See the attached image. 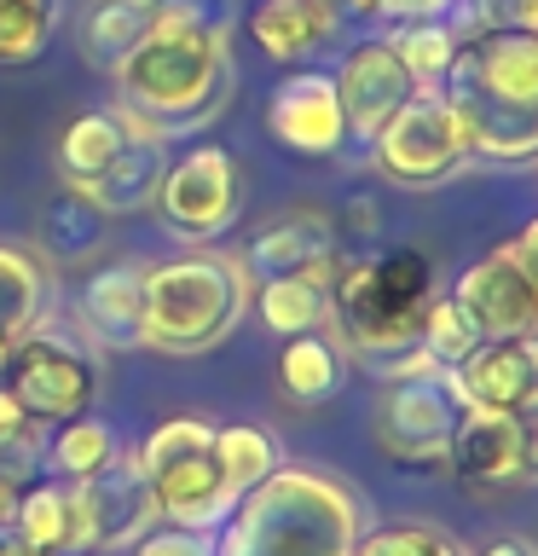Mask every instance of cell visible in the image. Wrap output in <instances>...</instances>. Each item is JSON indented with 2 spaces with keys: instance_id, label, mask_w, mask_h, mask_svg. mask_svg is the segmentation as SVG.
I'll list each match as a JSON object with an SVG mask.
<instances>
[{
  "instance_id": "1",
  "label": "cell",
  "mask_w": 538,
  "mask_h": 556,
  "mask_svg": "<svg viewBox=\"0 0 538 556\" xmlns=\"http://www.w3.org/2000/svg\"><path fill=\"white\" fill-rule=\"evenodd\" d=\"M111 76L121 93L116 116L133 134H156V139L197 134L232 99V35L191 24V17H168L156 7L151 35Z\"/></svg>"
},
{
  "instance_id": "2",
  "label": "cell",
  "mask_w": 538,
  "mask_h": 556,
  "mask_svg": "<svg viewBox=\"0 0 538 556\" xmlns=\"http://www.w3.org/2000/svg\"><path fill=\"white\" fill-rule=\"evenodd\" d=\"M486 163L538 156V29H463L434 87Z\"/></svg>"
},
{
  "instance_id": "3",
  "label": "cell",
  "mask_w": 538,
  "mask_h": 556,
  "mask_svg": "<svg viewBox=\"0 0 538 556\" xmlns=\"http://www.w3.org/2000/svg\"><path fill=\"white\" fill-rule=\"evenodd\" d=\"M359 493L324 469L278 464L215 533V556H354Z\"/></svg>"
},
{
  "instance_id": "4",
  "label": "cell",
  "mask_w": 538,
  "mask_h": 556,
  "mask_svg": "<svg viewBox=\"0 0 538 556\" xmlns=\"http://www.w3.org/2000/svg\"><path fill=\"white\" fill-rule=\"evenodd\" d=\"M434 261L411 243L399 250L342 255L330 278V325L354 348L359 365H394L399 354L423 348V313L434 302Z\"/></svg>"
},
{
  "instance_id": "5",
  "label": "cell",
  "mask_w": 538,
  "mask_h": 556,
  "mask_svg": "<svg viewBox=\"0 0 538 556\" xmlns=\"http://www.w3.org/2000/svg\"><path fill=\"white\" fill-rule=\"evenodd\" d=\"M255 278L243 255L191 250L145 267V348L163 354H203L232 337V325L249 313Z\"/></svg>"
},
{
  "instance_id": "6",
  "label": "cell",
  "mask_w": 538,
  "mask_h": 556,
  "mask_svg": "<svg viewBox=\"0 0 538 556\" xmlns=\"http://www.w3.org/2000/svg\"><path fill=\"white\" fill-rule=\"evenodd\" d=\"M133 464L156 498V516L174 521V528H220L232 516L238 493H232L226 464L215 452V424H203V417H168V424H156Z\"/></svg>"
},
{
  "instance_id": "7",
  "label": "cell",
  "mask_w": 538,
  "mask_h": 556,
  "mask_svg": "<svg viewBox=\"0 0 538 556\" xmlns=\"http://www.w3.org/2000/svg\"><path fill=\"white\" fill-rule=\"evenodd\" d=\"M0 382L12 389V400L24 406V417L35 429L87 417V412H93V400H99V365H93V354H87L81 342H69L64 330H47L41 319L12 342Z\"/></svg>"
},
{
  "instance_id": "8",
  "label": "cell",
  "mask_w": 538,
  "mask_h": 556,
  "mask_svg": "<svg viewBox=\"0 0 538 556\" xmlns=\"http://www.w3.org/2000/svg\"><path fill=\"white\" fill-rule=\"evenodd\" d=\"M371 163L388 186L428 191V186H446L451 174H463L469 139L458 128V116H451V104L434 87H423L382 122V134L371 139Z\"/></svg>"
},
{
  "instance_id": "9",
  "label": "cell",
  "mask_w": 538,
  "mask_h": 556,
  "mask_svg": "<svg viewBox=\"0 0 538 556\" xmlns=\"http://www.w3.org/2000/svg\"><path fill=\"white\" fill-rule=\"evenodd\" d=\"M458 417H463V406L451 394L446 371L440 377H406V382H382V400L371 412V434L399 464H446Z\"/></svg>"
},
{
  "instance_id": "10",
  "label": "cell",
  "mask_w": 538,
  "mask_h": 556,
  "mask_svg": "<svg viewBox=\"0 0 538 556\" xmlns=\"http://www.w3.org/2000/svg\"><path fill=\"white\" fill-rule=\"evenodd\" d=\"M156 208L180 238H220L232 232L243 215V168L232 151L197 146L185 156H174L156 191Z\"/></svg>"
},
{
  "instance_id": "11",
  "label": "cell",
  "mask_w": 538,
  "mask_h": 556,
  "mask_svg": "<svg viewBox=\"0 0 538 556\" xmlns=\"http://www.w3.org/2000/svg\"><path fill=\"white\" fill-rule=\"evenodd\" d=\"M463 412L521 417L538 406V337H481L446 371Z\"/></svg>"
},
{
  "instance_id": "12",
  "label": "cell",
  "mask_w": 538,
  "mask_h": 556,
  "mask_svg": "<svg viewBox=\"0 0 538 556\" xmlns=\"http://www.w3.org/2000/svg\"><path fill=\"white\" fill-rule=\"evenodd\" d=\"M76 504H81V551H133L156 521V498L133 458H116L99 476L76 481Z\"/></svg>"
},
{
  "instance_id": "13",
  "label": "cell",
  "mask_w": 538,
  "mask_h": 556,
  "mask_svg": "<svg viewBox=\"0 0 538 556\" xmlns=\"http://www.w3.org/2000/svg\"><path fill=\"white\" fill-rule=\"evenodd\" d=\"M336 261H342L336 215H324V208H312V203L267 220L249 238V250H243L249 278H312V285H330V278H336Z\"/></svg>"
},
{
  "instance_id": "14",
  "label": "cell",
  "mask_w": 538,
  "mask_h": 556,
  "mask_svg": "<svg viewBox=\"0 0 538 556\" xmlns=\"http://www.w3.org/2000/svg\"><path fill=\"white\" fill-rule=\"evenodd\" d=\"M330 81H336V99H342V116H347V139H376L382 122H388L399 104L411 93H423L388 41L347 47V59Z\"/></svg>"
},
{
  "instance_id": "15",
  "label": "cell",
  "mask_w": 538,
  "mask_h": 556,
  "mask_svg": "<svg viewBox=\"0 0 538 556\" xmlns=\"http://www.w3.org/2000/svg\"><path fill=\"white\" fill-rule=\"evenodd\" d=\"M451 302L475 319L481 337H538V295L510 261V250H492L475 267H463V278L451 285Z\"/></svg>"
},
{
  "instance_id": "16",
  "label": "cell",
  "mask_w": 538,
  "mask_h": 556,
  "mask_svg": "<svg viewBox=\"0 0 538 556\" xmlns=\"http://www.w3.org/2000/svg\"><path fill=\"white\" fill-rule=\"evenodd\" d=\"M267 128L284 151H302V156H330L347 146V116H342V99H336V81L319 76V70H302L290 76L284 87L272 93L267 104Z\"/></svg>"
},
{
  "instance_id": "17",
  "label": "cell",
  "mask_w": 538,
  "mask_h": 556,
  "mask_svg": "<svg viewBox=\"0 0 538 556\" xmlns=\"http://www.w3.org/2000/svg\"><path fill=\"white\" fill-rule=\"evenodd\" d=\"M76 313L87 325V337L99 348H145V267L139 261H116V267H99L76 295Z\"/></svg>"
},
{
  "instance_id": "18",
  "label": "cell",
  "mask_w": 538,
  "mask_h": 556,
  "mask_svg": "<svg viewBox=\"0 0 538 556\" xmlns=\"http://www.w3.org/2000/svg\"><path fill=\"white\" fill-rule=\"evenodd\" d=\"M342 12L330 0H260L249 12V41L278 64L312 59V52L342 41Z\"/></svg>"
},
{
  "instance_id": "19",
  "label": "cell",
  "mask_w": 538,
  "mask_h": 556,
  "mask_svg": "<svg viewBox=\"0 0 538 556\" xmlns=\"http://www.w3.org/2000/svg\"><path fill=\"white\" fill-rule=\"evenodd\" d=\"M446 464L469 486H510L521 481V424L503 412H463L451 434Z\"/></svg>"
},
{
  "instance_id": "20",
  "label": "cell",
  "mask_w": 538,
  "mask_h": 556,
  "mask_svg": "<svg viewBox=\"0 0 538 556\" xmlns=\"http://www.w3.org/2000/svg\"><path fill=\"white\" fill-rule=\"evenodd\" d=\"M163 174H168V139L156 134H133L121 139V151L104 163L93 180L81 191H93V203L104 215H139V208L156 203V191H163Z\"/></svg>"
},
{
  "instance_id": "21",
  "label": "cell",
  "mask_w": 538,
  "mask_h": 556,
  "mask_svg": "<svg viewBox=\"0 0 538 556\" xmlns=\"http://www.w3.org/2000/svg\"><path fill=\"white\" fill-rule=\"evenodd\" d=\"M17 539L41 556H76L81 551V504L76 481H41L29 493H17Z\"/></svg>"
},
{
  "instance_id": "22",
  "label": "cell",
  "mask_w": 538,
  "mask_h": 556,
  "mask_svg": "<svg viewBox=\"0 0 538 556\" xmlns=\"http://www.w3.org/2000/svg\"><path fill=\"white\" fill-rule=\"evenodd\" d=\"M151 24H156V0H93V7L81 12V29H76L81 59L111 76V70L151 35Z\"/></svg>"
},
{
  "instance_id": "23",
  "label": "cell",
  "mask_w": 538,
  "mask_h": 556,
  "mask_svg": "<svg viewBox=\"0 0 538 556\" xmlns=\"http://www.w3.org/2000/svg\"><path fill=\"white\" fill-rule=\"evenodd\" d=\"M104 208L93 203V191L81 186H59L52 198L41 203V220H35V238L52 261H87L104 243Z\"/></svg>"
},
{
  "instance_id": "24",
  "label": "cell",
  "mask_w": 538,
  "mask_h": 556,
  "mask_svg": "<svg viewBox=\"0 0 538 556\" xmlns=\"http://www.w3.org/2000/svg\"><path fill=\"white\" fill-rule=\"evenodd\" d=\"M278 389L295 406H319L342 389V348L307 330V337H284V354H278Z\"/></svg>"
},
{
  "instance_id": "25",
  "label": "cell",
  "mask_w": 538,
  "mask_h": 556,
  "mask_svg": "<svg viewBox=\"0 0 538 556\" xmlns=\"http://www.w3.org/2000/svg\"><path fill=\"white\" fill-rule=\"evenodd\" d=\"M249 302L272 337H307L330 325V285H312V278H260Z\"/></svg>"
},
{
  "instance_id": "26",
  "label": "cell",
  "mask_w": 538,
  "mask_h": 556,
  "mask_svg": "<svg viewBox=\"0 0 538 556\" xmlns=\"http://www.w3.org/2000/svg\"><path fill=\"white\" fill-rule=\"evenodd\" d=\"M121 139H128V122H121L116 111H81L64 128V139H59V174H64V186H87L121 151Z\"/></svg>"
},
{
  "instance_id": "27",
  "label": "cell",
  "mask_w": 538,
  "mask_h": 556,
  "mask_svg": "<svg viewBox=\"0 0 538 556\" xmlns=\"http://www.w3.org/2000/svg\"><path fill=\"white\" fill-rule=\"evenodd\" d=\"M47 313V273L41 261L17 243H0V337H24Z\"/></svg>"
},
{
  "instance_id": "28",
  "label": "cell",
  "mask_w": 538,
  "mask_h": 556,
  "mask_svg": "<svg viewBox=\"0 0 538 556\" xmlns=\"http://www.w3.org/2000/svg\"><path fill=\"white\" fill-rule=\"evenodd\" d=\"M215 452H220L226 481H232L238 498L249 493V486H260L278 464H284V452H278L272 429H260V424H226V429H215Z\"/></svg>"
},
{
  "instance_id": "29",
  "label": "cell",
  "mask_w": 538,
  "mask_h": 556,
  "mask_svg": "<svg viewBox=\"0 0 538 556\" xmlns=\"http://www.w3.org/2000/svg\"><path fill=\"white\" fill-rule=\"evenodd\" d=\"M382 41L399 52V64L411 70L417 87H440L451 52H458V29H451L446 17H428V24H399L394 35H382Z\"/></svg>"
},
{
  "instance_id": "30",
  "label": "cell",
  "mask_w": 538,
  "mask_h": 556,
  "mask_svg": "<svg viewBox=\"0 0 538 556\" xmlns=\"http://www.w3.org/2000/svg\"><path fill=\"white\" fill-rule=\"evenodd\" d=\"M59 29V0H0V64H35Z\"/></svg>"
},
{
  "instance_id": "31",
  "label": "cell",
  "mask_w": 538,
  "mask_h": 556,
  "mask_svg": "<svg viewBox=\"0 0 538 556\" xmlns=\"http://www.w3.org/2000/svg\"><path fill=\"white\" fill-rule=\"evenodd\" d=\"M111 458H116V434L104 429L99 417H69V424H59V434H52V469H59L64 481L99 476Z\"/></svg>"
},
{
  "instance_id": "32",
  "label": "cell",
  "mask_w": 538,
  "mask_h": 556,
  "mask_svg": "<svg viewBox=\"0 0 538 556\" xmlns=\"http://www.w3.org/2000/svg\"><path fill=\"white\" fill-rule=\"evenodd\" d=\"M354 556H463V545L434 521H388L376 533H359Z\"/></svg>"
},
{
  "instance_id": "33",
  "label": "cell",
  "mask_w": 538,
  "mask_h": 556,
  "mask_svg": "<svg viewBox=\"0 0 538 556\" xmlns=\"http://www.w3.org/2000/svg\"><path fill=\"white\" fill-rule=\"evenodd\" d=\"M475 342H481L475 319H469V313L451 302V295H434L428 313H423V348L434 354V365H440V371H451V365H458Z\"/></svg>"
},
{
  "instance_id": "34",
  "label": "cell",
  "mask_w": 538,
  "mask_h": 556,
  "mask_svg": "<svg viewBox=\"0 0 538 556\" xmlns=\"http://www.w3.org/2000/svg\"><path fill=\"white\" fill-rule=\"evenodd\" d=\"M133 556H215V528H151Z\"/></svg>"
},
{
  "instance_id": "35",
  "label": "cell",
  "mask_w": 538,
  "mask_h": 556,
  "mask_svg": "<svg viewBox=\"0 0 538 556\" xmlns=\"http://www.w3.org/2000/svg\"><path fill=\"white\" fill-rule=\"evenodd\" d=\"M469 29H538V0H475Z\"/></svg>"
},
{
  "instance_id": "36",
  "label": "cell",
  "mask_w": 538,
  "mask_h": 556,
  "mask_svg": "<svg viewBox=\"0 0 538 556\" xmlns=\"http://www.w3.org/2000/svg\"><path fill=\"white\" fill-rule=\"evenodd\" d=\"M168 17H191V24H208V29H238V0H156Z\"/></svg>"
},
{
  "instance_id": "37",
  "label": "cell",
  "mask_w": 538,
  "mask_h": 556,
  "mask_svg": "<svg viewBox=\"0 0 538 556\" xmlns=\"http://www.w3.org/2000/svg\"><path fill=\"white\" fill-rule=\"evenodd\" d=\"M458 0H376V17H399V24H428V17H451Z\"/></svg>"
},
{
  "instance_id": "38",
  "label": "cell",
  "mask_w": 538,
  "mask_h": 556,
  "mask_svg": "<svg viewBox=\"0 0 538 556\" xmlns=\"http://www.w3.org/2000/svg\"><path fill=\"white\" fill-rule=\"evenodd\" d=\"M503 250H510V261L521 267V278H527L533 295H538V215H533L527 226H521V232H515L510 243H503Z\"/></svg>"
},
{
  "instance_id": "39",
  "label": "cell",
  "mask_w": 538,
  "mask_h": 556,
  "mask_svg": "<svg viewBox=\"0 0 538 556\" xmlns=\"http://www.w3.org/2000/svg\"><path fill=\"white\" fill-rule=\"evenodd\" d=\"M29 417H24V406L12 400V389L0 382V446H17V441H29Z\"/></svg>"
},
{
  "instance_id": "40",
  "label": "cell",
  "mask_w": 538,
  "mask_h": 556,
  "mask_svg": "<svg viewBox=\"0 0 538 556\" xmlns=\"http://www.w3.org/2000/svg\"><path fill=\"white\" fill-rule=\"evenodd\" d=\"M336 232L371 238V232H376V203H371V198H354V203H347L342 215H336Z\"/></svg>"
},
{
  "instance_id": "41",
  "label": "cell",
  "mask_w": 538,
  "mask_h": 556,
  "mask_svg": "<svg viewBox=\"0 0 538 556\" xmlns=\"http://www.w3.org/2000/svg\"><path fill=\"white\" fill-rule=\"evenodd\" d=\"M521 424V481H538V406L515 417Z\"/></svg>"
},
{
  "instance_id": "42",
  "label": "cell",
  "mask_w": 538,
  "mask_h": 556,
  "mask_svg": "<svg viewBox=\"0 0 538 556\" xmlns=\"http://www.w3.org/2000/svg\"><path fill=\"white\" fill-rule=\"evenodd\" d=\"M12 510H17V476L0 464V528H12Z\"/></svg>"
},
{
  "instance_id": "43",
  "label": "cell",
  "mask_w": 538,
  "mask_h": 556,
  "mask_svg": "<svg viewBox=\"0 0 538 556\" xmlns=\"http://www.w3.org/2000/svg\"><path fill=\"white\" fill-rule=\"evenodd\" d=\"M481 556H538V545H533V539H492V545H486Z\"/></svg>"
},
{
  "instance_id": "44",
  "label": "cell",
  "mask_w": 538,
  "mask_h": 556,
  "mask_svg": "<svg viewBox=\"0 0 538 556\" xmlns=\"http://www.w3.org/2000/svg\"><path fill=\"white\" fill-rule=\"evenodd\" d=\"M330 7L342 12V24H364V17H376V0H330Z\"/></svg>"
},
{
  "instance_id": "45",
  "label": "cell",
  "mask_w": 538,
  "mask_h": 556,
  "mask_svg": "<svg viewBox=\"0 0 538 556\" xmlns=\"http://www.w3.org/2000/svg\"><path fill=\"white\" fill-rule=\"evenodd\" d=\"M0 556H41V551H29L24 539H7V545H0Z\"/></svg>"
},
{
  "instance_id": "46",
  "label": "cell",
  "mask_w": 538,
  "mask_h": 556,
  "mask_svg": "<svg viewBox=\"0 0 538 556\" xmlns=\"http://www.w3.org/2000/svg\"><path fill=\"white\" fill-rule=\"evenodd\" d=\"M7 354H12V337H0V371H7Z\"/></svg>"
}]
</instances>
